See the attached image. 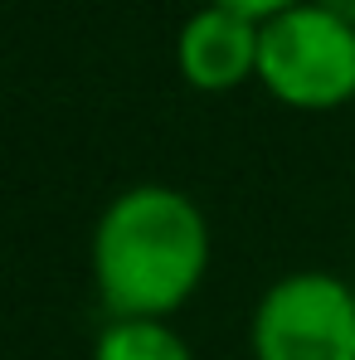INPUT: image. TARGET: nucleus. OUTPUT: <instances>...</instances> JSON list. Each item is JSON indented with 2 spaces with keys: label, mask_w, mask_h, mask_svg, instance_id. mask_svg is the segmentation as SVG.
Instances as JSON below:
<instances>
[{
  "label": "nucleus",
  "mask_w": 355,
  "mask_h": 360,
  "mask_svg": "<svg viewBox=\"0 0 355 360\" xmlns=\"http://www.w3.org/2000/svg\"><path fill=\"white\" fill-rule=\"evenodd\" d=\"M258 34H263L258 20L200 0V10H190L176 30L180 83L195 93H209V98L258 83Z\"/></svg>",
  "instance_id": "4"
},
{
  "label": "nucleus",
  "mask_w": 355,
  "mask_h": 360,
  "mask_svg": "<svg viewBox=\"0 0 355 360\" xmlns=\"http://www.w3.org/2000/svg\"><path fill=\"white\" fill-rule=\"evenodd\" d=\"M248 360H355V288L326 268L268 283L248 316Z\"/></svg>",
  "instance_id": "3"
},
{
  "label": "nucleus",
  "mask_w": 355,
  "mask_h": 360,
  "mask_svg": "<svg viewBox=\"0 0 355 360\" xmlns=\"http://www.w3.org/2000/svg\"><path fill=\"white\" fill-rule=\"evenodd\" d=\"M321 10H331V15H341L346 25H355V0H316Z\"/></svg>",
  "instance_id": "7"
},
{
  "label": "nucleus",
  "mask_w": 355,
  "mask_h": 360,
  "mask_svg": "<svg viewBox=\"0 0 355 360\" xmlns=\"http://www.w3.org/2000/svg\"><path fill=\"white\" fill-rule=\"evenodd\" d=\"M258 88L292 112H336L355 103V25L316 0L263 20Z\"/></svg>",
  "instance_id": "2"
},
{
  "label": "nucleus",
  "mask_w": 355,
  "mask_h": 360,
  "mask_svg": "<svg viewBox=\"0 0 355 360\" xmlns=\"http://www.w3.org/2000/svg\"><path fill=\"white\" fill-rule=\"evenodd\" d=\"M214 234L200 200L166 180L117 190L88 243V273L108 316L171 321L209 278Z\"/></svg>",
  "instance_id": "1"
},
{
  "label": "nucleus",
  "mask_w": 355,
  "mask_h": 360,
  "mask_svg": "<svg viewBox=\"0 0 355 360\" xmlns=\"http://www.w3.org/2000/svg\"><path fill=\"white\" fill-rule=\"evenodd\" d=\"M93 360H195L176 321L156 316H108L93 341Z\"/></svg>",
  "instance_id": "5"
},
{
  "label": "nucleus",
  "mask_w": 355,
  "mask_h": 360,
  "mask_svg": "<svg viewBox=\"0 0 355 360\" xmlns=\"http://www.w3.org/2000/svg\"><path fill=\"white\" fill-rule=\"evenodd\" d=\"M205 5H224V10H238V15H248V20H273V15H283V10H292L302 0H205Z\"/></svg>",
  "instance_id": "6"
}]
</instances>
